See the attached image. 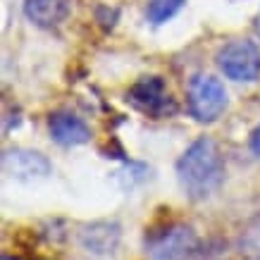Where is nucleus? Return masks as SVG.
Here are the masks:
<instances>
[{
	"label": "nucleus",
	"instance_id": "423d86ee",
	"mask_svg": "<svg viewBox=\"0 0 260 260\" xmlns=\"http://www.w3.org/2000/svg\"><path fill=\"white\" fill-rule=\"evenodd\" d=\"M193 244V232L181 224L165 227L162 232H155L148 241V251L155 260H174L184 255L186 248Z\"/></svg>",
	"mask_w": 260,
	"mask_h": 260
},
{
	"label": "nucleus",
	"instance_id": "39448f33",
	"mask_svg": "<svg viewBox=\"0 0 260 260\" xmlns=\"http://www.w3.org/2000/svg\"><path fill=\"white\" fill-rule=\"evenodd\" d=\"M3 170H5L8 177H12L17 181H41L50 177L53 165L39 150L10 148L3 153Z\"/></svg>",
	"mask_w": 260,
	"mask_h": 260
},
{
	"label": "nucleus",
	"instance_id": "7ed1b4c3",
	"mask_svg": "<svg viewBox=\"0 0 260 260\" xmlns=\"http://www.w3.org/2000/svg\"><path fill=\"white\" fill-rule=\"evenodd\" d=\"M217 67L227 79L234 81H255L260 77V50L253 41L237 39L217 53Z\"/></svg>",
	"mask_w": 260,
	"mask_h": 260
},
{
	"label": "nucleus",
	"instance_id": "f257e3e1",
	"mask_svg": "<svg viewBox=\"0 0 260 260\" xmlns=\"http://www.w3.org/2000/svg\"><path fill=\"white\" fill-rule=\"evenodd\" d=\"M224 177L222 153L210 139H198L177 160V179L191 198H208Z\"/></svg>",
	"mask_w": 260,
	"mask_h": 260
},
{
	"label": "nucleus",
	"instance_id": "9b49d317",
	"mask_svg": "<svg viewBox=\"0 0 260 260\" xmlns=\"http://www.w3.org/2000/svg\"><path fill=\"white\" fill-rule=\"evenodd\" d=\"M253 29H255V34L260 36V10H258V15H255V19H253Z\"/></svg>",
	"mask_w": 260,
	"mask_h": 260
},
{
	"label": "nucleus",
	"instance_id": "f03ea898",
	"mask_svg": "<svg viewBox=\"0 0 260 260\" xmlns=\"http://www.w3.org/2000/svg\"><path fill=\"white\" fill-rule=\"evenodd\" d=\"M227 110V91L220 79L196 74L189 84V112L198 122H215Z\"/></svg>",
	"mask_w": 260,
	"mask_h": 260
},
{
	"label": "nucleus",
	"instance_id": "9d476101",
	"mask_svg": "<svg viewBox=\"0 0 260 260\" xmlns=\"http://www.w3.org/2000/svg\"><path fill=\"white\" fill-rule=\"evenodd\" d=\"M251 150L260 158V124L253 129V134H251Z\"/></svg>",
	"mask_w": 260,
	"mask_h": 260
},
{
	"label": "nucleus",
	"instance_id": "20e7f679",
	"mask_svg": "<svg viewBox=\"0 0 260 260\" xmlns=\"http://www.w3.org/2000/svg\"><path fill=\"white\" fill-rule=\"evenodd\" d=\"M126 101L134 105L136 110H141L143 115H148L153 119L170 117L177 112V103L165 88V81L160 77H143L129 88Z\"/></svg>",
	"mask_w": 260,
	"mask_h": 260
},
{
	"label": "nucleus",
	"instance_id": "6e6552de",
	"mask_svg": "<svg viewBox=\"0 0 260 260\" xmlns=\"http://www.w3.org/2000/svg\"><path fill=\"white\" fill-rule=\"evenodd\" d=\"M72 12V0H26L24 15L41 29H50L62 24Z\"/></svg>",
	"mask_w": 260,
	"mask_h": 260
},
{
	"label": "nucleus",
	"instance_id": "1a4fd4ad",
	"mask_svg": "<svg viewBox=\"0 0 260 260\" xmlns=\"http://www.w3.org/2000/svg\"><path fill=\"white\" fill-rule=\"evenodd\" d=\"M186 0H148V8H146V17L150 24H165L167 19H172L181 8H184Z\"/></svg>",
	"mask_w": 260,
	"mask_h": 260
},
{
	"label": "nucleus",
	"instance_id": "0eeeda50",
	"mask_svg": "<svg viewBox=\"0 0 260 260\" xmlns=\"http://www.w3.org/2000/svg\"><path fill=\"white\" fill-rule=\"evenodd\" d=\"M48 132L50 139L60 146H81L91 139V129L86 122L72 112H55L48 119Z\"/></svg>",
	"mask_w": 260,
	"mask_h": 260
}]
</instances>
